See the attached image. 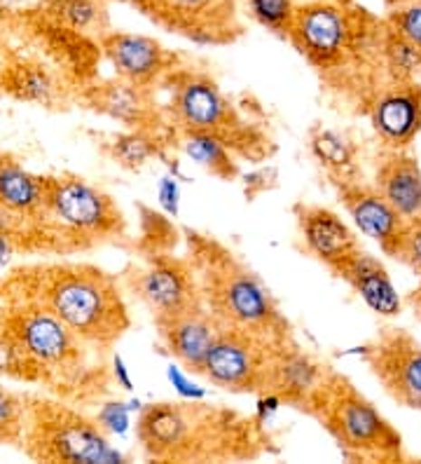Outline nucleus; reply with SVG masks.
I'll return each mask as SVG.
<instances>
[{"label": "nucleus", "instance_id": "obj_1", "mask_svg": "<svg viewBox=\"0 0 421 464\" xmlns=\"http://www.w3.org/2000/svg\"><path fill=\"white\" fill-rule=\"evenodd\" d=\"M387 19L349 0L298 3L288 43L319 78L330 103L363 115L368 102L393 78L387 57Z\"/></svg>", "mask_w": 421, "mask_h": 464}, {"label": "nucleus", "instance_id": "obj_2", "mask_svg": "<svg viewBox=\"0 0 421 464\" xmlns=\"http://www.w3.org/2000/svg\"><path fill=\"white\" fill-rule=\"evenodd\" d=\"M267 420L196 399L140 408L136 441L152 462H255L281 453Z\"/></svg>", "mask_w": 421, "mask_h": 464}, {"label": "nucleus", "instance_id": "obj_3", "mask_svg": "<svg viewBox=\"0 0 421 464\" xmlns=\"http://www.w3.org/2000/svg\"><path fill=\"white\" fill-rule=\"evenodd\" d=\"M45 307L87 345L112 357L131 329V312L120 277L91 263H45L12 272L0 282V305Z\"/></svg>", "mask_w": 421, "mask_h": 464}, {"label": "nucleus", "instance_id": "obj_4", "mask_svg": "<svg viewBox=\"0 0 421 464\" xmlns=\"http://www.w3.org/2000/svg\"><path fill=\"white\" fill-rule=\"evenodd\" d=\"M186 256L195 270L204 307L223 329L246 331L270 340L292 338L291 319L242 256L202 230H183Z\"/></svg>", "mask_w": 421, "mask_h": 464}, {"label": "nucleus", "instance_id": "obj_5", "mask_svg": "<svg viewBox=\"0 0 421 464\" xmlns=\"http://www.w3.org/2000/svg\"><path fill=\"white\" fill-rule=\"evenodd\" d=\"M0 324L43 371V385L75 403L106 401L112 392L110 357L33 303L0 305Z\"/></svg>", "mask_w": 421, "mask_h": 464}, {"label": "nucleus", "instance_id": "obj_6", "mask_svg": "<svg viewBox=\"0 0 421 464\" xmlns=\"http://www.w3.org/2000/svg\"><path fill=\"white\" fill-rule=\"evenodd\" d=\"M162 90L167 118L176 134H202L230 148L239 162L263 165L276 153V143L263 120H255L246 108L195 66H183L164 80Z\"/></svg>", "mask_w": 421, "mask_h": 464}, {"label": "nucleus", "instance_id": "obj_7", "mask_svg": "<svg viewBox=\"0 0 421 464\" xmlns=\"http://www.w3.org/2000/svg\"><path fill=\"white\" fill-rule=\"evenodd\" d=\"M129 239V223L110 193L78 174L45 176L33 251L80 254Z\"/></svg>", "mask_w": 421, "mask_h": 464}, {"label": "nucleus", "instance_id": "obj_8", "mask_svg": "<svg viewBox=\"0 0 421 464\" xmlns=\"http://www.w3.org/2000/svg\"><path fill=\"white\" fill-rule=\"evenodd\" d=\"M304 415L316 420L351 462H410L403 434L349 375L330 366Z\"/></svg>", "mask_w": 421, "mask_h": 464}, {"label": "nucleus", "instance_id": "obj_9", "mask_svg": "<svg viewBox=\"0 0 421 464\" xmlns=\"http://www.w3.org/2000/svg\"><path fill=\"white\" fill-rule=\"evenodd\" d=\"M26 427L22 450L35 462L110 464L127 462L110 443V434L80 408L59 399L26 394Z\"/></svg>", "mask_w": 421, "mask_h": 464}, {"label": "nucleus", "instance_id": "obj_10", "mask_svg": "<svg viewBox=\"0 0 421 464\" xmlns=\"http://www.w3.org/2000/svg\"><path fill=\"white\" fill-rule=\"evenodd\" d=\"M120 282L150 312L152 322L204 305L187 256L176 251H134Z\"/></svg>", "mask_w": 421, "mask_h": 464}, {"label": "nucleus", "instance_id": "obj_11", "mask_svg": "<svg viewBox=\"0 0 421 464\" xmlns=\"http://www.w3.org/2000/svg\"><path fill=\"white\" fill-rule=\"evenodd\" d=\"M276 343L279 340L246 331L220 329L218 338L214 340L195 375L230 394H267Z\"/></svg>", "mask_w": 421, "mask_h": 464}, {"label": "nucleus", "instance_id": "obj_12", "mask_svg": "<svg viewBox=\"0 0 421 464\" xmlns=\"http://www.w3.org/2000/svg\"><path fill=\"white\" fill-rule=\"evenodd\" d=\"M148 22L195 45H232L244 31L236 0H124Z\"/></svg>", "mask_w": 421, "mask_h": 464}, {"label": "nucleus", "instance_id": "obj_13", "mask_svg": "<svg viewBox=\"0 0 421 464\" xmlns=\"http://www.w3.org/2000/svg\"><path fill=\"white\" fill-rule=\"evenodd\" d=\"M356 354L393 401L421 413V343L410 331L382 324Z\"/></svg>", "mask_w": 421, "mask_h": 464}, {"label": "nucleus", "instance_id": "obj_14", "mask_svg": "<svg viewBox=\"0 0 421 464\" xmlns=\"http://www.w3.org/2000/svg\"><path fill=\"white\" fill-rule=\"evenodd\" d=\"M75 102L90 108L91 113L120 122L124 130H171L167 108L164 102H159L158 90L134 85L118 75L90 80L87 85L80 87Z\"/></svg>", "mask_w": 421, "mask_h": 464}, {"label": "nucleus", "instance_id": "obj_15", "mask_svg": "<svg viewBox=\"0 0 421 464\" xmlns=\"http://www.w3.org/2000/svg\"><path fill=\"white\" fill-rule=\"evenodd\" d=\"M101 57L112 66L115 75L148 90H162L164 80L178 68L187 66L180 52L162 45L158 38L129 31H108L99 38Z\"/></svg>", "mask_w": 421, "mask_h": 464}, {"label": "nucleus", "instance_id": "obj_16", "mask_svg": "<svg viewBox=\"0 0 421 464\" xmlns=\"http://www.w3.org/2000/svg\"><path fill=\"white\" fill-rule=\"evenodd\" d=\"M363 118L370 120L379 148L410 150L421 134L419 78H391L372 94Z\"/></svg>", "mask_w": 421, "mask_h": 464}, {"label": "nucleus", "instance_id": "obj_17", "mask_svg": "<svg viewBox=\"0 0 421 464\" xmlns=\"http://www.w3.org/2000/svg\"><path fill=\"white\" fill-rule=\"evenodd\" d=\"M330 363L319 359L298 343V338H283L274 345L267 394H274L283 406H291L304 413L309 399L323 382Z\"/></svg>", "mask_w": 421, "mask_h": 464}, {"label": "nucleus", "instance_id": "obj_18", "mask_svg": "<svg viewBox=\"0 0 421 464\" xmlns=\"http://www.w3.org/2000/svg\"><path fill=\"white\" fill-rule=\"evenodd\" d=\"M78 90L80 87L59 68L33 57H10L0 75L3 94L47 111L68 108V103L78 99Z\"/></svg>", "mask_w": 421, "mask_h": 464}, {"label": "nucleus", "instance_id": "obj_19", "mask_svg": "<svg viewBox=\"0 0 421 464\" xmlns=\"http://www.w3.org/2000/svg\"><path fill=\"white\" fill-rule=\"evenodd\" d=\"M335 190L354 226L365 237H370L384 256L391 258L405 227L403 216L393 209L388 199L377 190L375 183L351 181L335 186Z\"/></svg>", "mask_w": 421, "mask_h": 464}, {"label": "nucleus", "instance_id": "obj_20", "mask_svg": "<svg viewBox=\"0 0 421 464\" xmlns=\"http://www.w3.org/2000/svg\"><path fill=\"white\" fill-rule=\"evenodd\" d=\"M292 214L307 254L314 256L330 272L356 249H360L356 232L342 221V216L328 207L298 202L292 207Z\"/></svg>", "mask_w": 421, "mask_h": 464}, {"label": "nucleus", "instance_id": "obj_21", "mask_svg": "<svg viewBox=\"0 0 421 464\" xmlns=\"http://www.w3.org/2000/svg\"><path fill=\"white\" fill-rule=\"evenodd\" d=\"M152 324L168 357H174V362L186 368L187 373H195L202 366L204 357L223 329L204 305L180 312L174 317L155 319Z\"/></svg>", "mask_w": 421, "mask_h": 464}, {"label": "nucleus", "instance_id": "obj_22", "mask_svg": "<svg viewBox=\"0 0 421 464\" xmlns=\"http://www.w3.org/2000/svg\"><path fill=\"white\" fill-rule=\"evenodd\" d=\"M337 279L351 286L356 295L382 319H396L403 310V298L391 282L387 266L360 246L332 270Z\"/></svg>", "mask_w": 421, "mask_h": 464}, {"label": "nucleus", "instance_id": "obj_23", "mask_svg": "<svg viewBox=\"0 0 421 464\" xmlns=\"http://www.w3.org/2000/svg\"><path fill=\"white\" fill-rule=\"evenodd\" d=\"M375 188L403 218L421 214V165L410 150L379 148Z\"/></svg>", "mask_w": 421, "mask_h": 464}, {"label": "nucleus", "instance_id": "obj_24", "mask_svg": "<svg viewBox=\"0 0 421 464\" xmlns=\"http://www.w3.org/2000/svg\"><path fill=\"white\" fill-rule=\"evenodd\" d=\"M307 148L332 186L363 181L360 146L349 131L332 130L316 122L307 131Z\"/></svg>", "mask_w": 421, "mask_h": 464}, {"label": "nucleus", "instance_id": "obj_25", "mask_svg": "<svg viewBox=\"0 0 421 464\" xmlns=\"http://www.w3.org/2000/svg\"><path fill=\"white\" fill-rule=\"evenodd\" d=\"M99 153L124 171H140L152 160H168V150L176 148L174 127L167 131L122 130L99 136Z\"/></svg>", "mask_w": 421, "mask_h": 464}, {"label": "nucleus", "instance_id": "obj_26", "mask_svg": "<svg viewBox=\"0 0 421 464\" xmlns=\"http://www.w3.org/2000/svg\"><path fill=\"white\" fill-rule=\"evenodd\" d=\"M388 59L393 71L407 78L421 75V3L388 10Z\"/></svg>", "mask_w": 421, "mask_h": 464}, {"label": "nucleus", "instance_id": "obj_27", "mask_svg": "<svg viewBox=\"0 0 421 464\" xmlns=\"http://www.w3.org/2000/svg\"><path fill=\"white\" fill-rule=\"evenodd\" d=\"M45 199V176L28 171L12 155L0 150V204L38 223Z\"/></svg>", "mask_w": 421, "mask_h": 464}, {"label": "nucleus", "instance_id": "obj_28", "mask_svg": "<svg viewBox=\"0 0 421 464\" xmlns=\"http://www.w3.org/2000/svg\"><path fill=\"white\" fill-rule=\"evenodd\" d=\"M43 17L59 29L94 40L110 31L106 0H43Z\"/></svg>", "mask_w": 421, "mask_h": 464}, {"label": "nucleus", "instance_id": "obj_29", "mask_svg": "<svg viewBox=\"0 0 421 464\" xmlns=\"http://www.w3.org/2000/svg\"><path fill=\"white\" fill-rule=\"evenodd\" d=\"M176 148H180L195 165L202 167L206 174H211L218 181H236L242 176L239 158L230 148L202 134H176Z\"/></svg>", "mask_w": 421, "mask_h": 464}, {"label": "nucleus", "instance_id": "obj_30", "mask_svg": "<svg viewBox=\"0 0 421 464\" xmlns=\"http://www.w3.org/2000/svg\"><path fill=\"white\" fill-rule=\"evenodd\" d=\"M140 235L134 242V251H176L183 242V230L174 226L171 218L158 214L155 209L139 204Z\"/></svg>", "mask_w": 421, "mask_h": 464}, {"label": "nucleus", "instance_id": "obj_31", "mask_svg": "<svg viewBox=\"0 0 421 464\" xmlns=\"http://www.w3.org/2000/svg\"><path fill=\"white\" fill-rule=\"evenodd\" d=\"M0 378L43 385V371L38 368V363L28 357L3 324H0Z\"/></svg>", "mask_w": 421, "mask_h": 464}, {"label": "nucleus", "instance_id": "obj_32", "mask_svg": "<svg viewBox=\"0 0 421 464\" xmlns=\"http://www.w3.org/2000/svg\"><path fill=\"white\" fill-rule=\"evenodd\" d=\"M246 10L253 22H258L263 29L272 31L279 38H288L298 0H246Z\"/></svg>", "mask_w": 421, "mask_h": 464}, {"label": "nucleus", "instance_id": "obj_33", "mask_svg": "<svg viewBox=\"0 0 421 464\" xmlns=\"http://www.w3.org/2000/svg\"><path fill=\"white\" fill-rule=\"evenodd\" d=\"M26 411V394H17L0 385V443L3 446H22Z\"/></svg>", "mask_w": 421, "mask_h": 464}, {"label": "nucleus", "instance_id": "obj_34", "mask_svg": "<svg viewBox=\"0 0 421 464\" xmlns=\"http://www.w3.org/2000/svg\"><path fill=\"white\" fill-rule=\"evenodd\" d=\"M400 266L410 267L416 277L421 279V214L405 218V227L400 232L398 246L391 256Z\"/></svg>", "mask_w": 421, "mask_h": 464}, {"label": "nucleus", "instance_id": "obj_35", "mask_svg": "<svg viewBox=\"0 0 421 464\" xmlns=\"http://www.w3.org/2000/svg\"><path fill=\"white\" fill-rule=\"evenodd\" d=\"M244 181H246V198L255 199L258 195L267 193V190H272L276 186V169L263 167V169L248 174Z\"/></svg>", "mask_w": 421, "mask_h": 464}, {"label": "nucleus", "instance_id": "obj_36", "mask_svg": "<svg viewBox=\"0 0 421 464\" xmlns=\"http://www.w3.org/2000/svg\"><path fill=\"white\" fill-rule=\"evenodd\" d=\"M124 413H127L124 403H103L101 413H99L96 420H99V425H101L108 434H112V431H122L124 425H127Z\"/></svg>", "mask_w": 421, "mask_h": 464}, {"label": "nucleus", "instance_id": "obj_37", "mask_svg": "<svg viewBox=\"0 0 421 464\" xmlns=\"http://www.w3.org/2000/svg\"><path fill=\"white\" fill-rule=\"evenodd\" d=\"M159 202L168 214L176 216V211H178V188L171 179H164L162 186H159Z\"/></svg>", "mask_w": 421, "mask_h": 464}, {"label": "nucleus", "instance_id": "obj_38", "mask_svg": "<svg viewBox=\"0 0 421 464\" xmlns=\"http://www.w3.org/2000/svg\"><path fill=\"white\" fill-rule=\"evenodd\" d=\"M168 378H171V382H174V385H178V392L186 399H202L204 397V392L196 390L195 385H190V382H187V380L180 375L178 368L171 366V371H168Z\"/></svg>", "mask_w": 421, "mask_h": 464}, {"label": "nucleus", "instance_id": "obj_39", "mask_svg": "<svg viewBox=\"0 0 421 464\" xmlns=\"http://www.w3.org/2000/svg\"><path fill=\"white\" fill-rule=\"evenodd\" d=\"M110 366H112V378H115V385L129 392L131 390V380H129V375H127V368H124L122 357H120V354H112Z\"/></svg>", "mask_w": 421, "mask_h": 464}, {"label": "nucleus", "instance_id": "obj_40", "mask_svg": "<svg viewBox=\"0 0 421 464\" xmlns=\"http://www.w3.org/2000/svg\"><path fill=\"white\" fill-rule=\"evenodd\" d=\"M403 305L412 312V317L421 322V282L403 298Z\"/></svg>", "mask_w": 421, "mask_h": 464}, {"label": "nucleus", "instance_id": "obj_41", "mask_svg": "<svg viewBox=\"0 0 421 464\" xmlns=\"http://www.w3.org/2000/svg\"><path fill=\"white\" fill-rule=\"evenodd\" d=\"M412 3H421V0H384L387 10H393V7H403V5H412Z\"/></svg>", "mask_w": 421, "mask_h": 464}, {"label": "nucleus", "instance_id": "obj_42", "mask_svg": "<svg viewBox=\"0 0 421 464\" xmlns=\"http://www.w3.org/2000/svg\"><path fill=\"white\" fill-rule=\"evenodd\" d=\"M10 62V54H5V50L0 47V75H3V68H5V63ZM3 94V92H0Z\"/></svg>", "mask_w": 421, "mask_h": 464}, {"label": "nucleus", "instance_id": "obj_43", "mask_svg": "<svg viewBox=\"0 0 421 464\" xmlns=\"http://www.w3.org/2000/svg\"><path fill=\"white\" fill-rule=\"evenodd\" d=\"M5 17H7V10H5V5L0 3V24L5 22Z\"/></svg>", "mask_w": 421, "mask_h": 464}, {"label": "nucleus", "instance_id": "obj_44", "mask_svg": "<svg viewBox=\"0 0 421 464\" xmlns=\"http://www.w3.org/2000/svg\"><path fill=\"white\" fill-rule=\"evenodd\" d=\"M120 3H124V0H120Z\"/></svg>", "mask_w": 421, "mask_h": 464}]
</instances>
